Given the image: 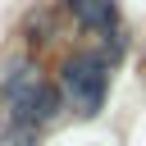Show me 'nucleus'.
Returning a JSON list of instances; mask_svg holds the SVG:
<instances>
[{
    "label": "nucleus",
    "mask_w": 146,
    "mask_h": 146,
    "mask_svg": "<svg viewBox=\"0 0 146 146\" xmlns=\"http://www.w3.org/2000/svg\"><path fill=\"white\" fill-rule=\"evenodd\" d=\"M59 96L73 100L78 114H100L105 96H110V64L96 50H73L59 59Z\"/></svg>",
    "instance_id": "nucleus-1"
},
{
    "label": "nucleus",
    "mask_w": 146,
    "mask_h": 146,
    "mask_svg": "<svg viewBox=\"0 0 146 146\" xmlns=\"http://www.w3.org/2000/svg\"><path fill=\"white\" fill-rule=\"evenodd\" d=\"M64 9H68V18H73L82 32H91L96 41L110 36V32H119V0H64Z\"/></svg>",
    "instance_id": "nucleus-2"
}]
</instances>
